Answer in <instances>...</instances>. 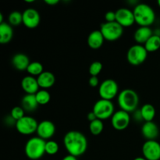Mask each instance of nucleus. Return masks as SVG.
Segmentation results:
<instances>
[{
  "instance_id": "1",
  "label": "nucleus",
  "mask_w": 160,
  "mask_h": 160,
  "mask_svg": "<svg viewBox=\"0 0 160 160\" xmlns=\"http://www.w3.org/2000/svg\"><path fill=\"white\" fill-rule=\"evenodd\" d=\"M88 139L83 133L78 131H70L64 135L63 145L69 155L79 157L88 149Z\"/></svg>"
},
{
  "instance_id": "2",
  "label": "nucleus",
  "mask_w": 160,
  "mask_h": 160,
  "mask_svg": "<svg viewBox=\"0 0 160 160\" xmlns=\"http://www.w3.org/2000/svg\"><path fill=\"white\" fill-rule=\"evenodd\" d=\"M117 102L120 109L131 113L135 112L138 109L139 105V96L137 92L132 89H123L119 93Z\"/></svg>"
},
{
  "instance_id": "3",
  "label": "nucleus",
  "mask_w": 160,
  "mask_h": 160,
  "mask_svg": "<svg viewBox=\"0 0 160 160\" xmlns=\"http://www.w3.org/2000/svg\"><path fill=\"white\" fill-rule=\"evenodd\" d=\"M135 23L139 27H150L156 20L155 11L149 5L138 3L133 9Z\"/></svg>"
},
{
  "instance_id": "4",
  "label": "nucleus",
  "mask_w": 160,
  "mask_h": 160,
  "mask_svg": "<svg viewBox=\"0 0 160 160\" xmlns=\"http://www.w3.org/2000/svg\"><path fill=\"white\" fill-rule=\"evenodd\" d=\"M45 142L46 141L39 137H33L25 144L24 152L28 159L38 160L45 154Z\"/></svg>"
},
{
  "instance_id": "5",
  "label": "nucleus",
  "mask_w": 160,
  "mask_h": 160,
  "mask_svg": "<svg viewBox=\"0 0 160 160\" xmlns=\"http://www.w3.org/2000/svg\"><path fill=\"white\" fill-rule=\"evenodd\" d=\"M100 31L102 34L105 40L115 42L121 38L123 33V28L117 21L105 22L100 27Z\"/></svg>"
},
{
  "instance_id": "6",
  "label": "nucleus",
  "mask_w": 160,
  "mask_h": 160,
  "mask_svg": "<svg viewBox=\"0 0 160 160\" xmlns=\"http://www.w3.org/2000/svg\"><path fill=\"white\" fill-rule=\"evenodd\" d=\"M92 111L95 114L97 119L103 121L112 117L115 112V107L112 101L100 98L94 104Z\"/></svg>"
},
{
  "instance_id": "7",
  "label": "nucleus",
  "mask_w": 160,
  "mask_h": 160,
  "mask_svg": "<svg viewBox=\"0 0 160 160\" xmlns=\"http://www.w3.org/2000/svg\"><path fill=\"white\" fill-rule=\"evenodd\" d=\"M148 53L144 45L136 44L130 47L128 49L127 53V59L131 65L139 66L145 62Z\"/></svg>"
},
{
  "instance_id": "8",
  "label": "nucleus",
  "mask_w": 160,
  "mask_h": 160,
  "mask_svg": "<svg viewBox=\"0 0 160 160\" xmlns=\"http://www.w3.org/2000/svg\"><path fill=\"white\" fill-rule=\"evenodd\" d=\"M98 94L102 99L112 101L119 95V85L117 81L112 79H106L100 84Z\"/></svg>"
},
{
  "instance_id": "9",
  "label": "nucleus",
  "mask_w": 160,
  "mask_h": 160,
  "mask_svg": "<svg viewBox=\"0 0 160 160\" xmlns=\"http://www.w3.org/2000/svg\"><path fill=\"white\" fill-rule=\"evenodd\" d=\"M38 123L34 117L31 116H25L20 120H17L15 128L20 134L23 135H31L37 132Z\"/></svg>"
},
{
  "instance_id": "10",
  "label": "nucleus",
  "mask_w": 160,
  "mask_h": 160,
  "mask_svg": "<svg viewBox=\"0 0 160 160\" xmlns=\"http://www.w3.org/2000/svg\"><path fill=\"white\" fill-rule=\"evenodd\" d=\"M131 123V115L129 112L120 109L116 111L111 117V124L117 131H123L127 129Z\"/></svg>"
},
{
  "instance_id": "11",
  "label": "nucleus",
  "mask_w": 160,
  "mask_h": 160,
  "mask_svg": "<svg viewBox=\"0 0 160 160\" xmlns=\"http://www.w3.org/2000/svg\"><path fill=\"white\" fill-rule=\"evenodd\" d=\"M142 152L147 160H160V144L156 140L146 141L142 145Z\"/></svg>"
},
{
  "instance_id": "12",
  "label": "nucleus",
  "mask_w": 160,
  "mask_h": 160,
  "mask_svg": "<svg viewBox=\"0 0 160 160\" xmlns=\"http://www.w3.org/2000/svg\"><path fill=\"white\" fill-rule=\"evenodd\" d=\"M116 21L123 28L131 27L135 23L134 12L128 8H120L116 11Z\"/></svg>"
},
{
  "instance_id": "13",
  "label": "nucleus",
  "mask_w": 160,
  "mask_h": 160,
  "mask_svg": "<svg viewBox=\"0 0 160 160\" xmlns=\"http://www.w3.org/2000/svg\"><path fill=\"white\" fill-rule=\"evenodd\" d=\"M40 21V14L37 9L28 8L23 12V23L26 28L34 29L38 26Z\"/></svg>"
},
{
  "instance_id": "14",
  "label": "nucleus",
  "mask_w": 160,
  "mask_h": 160,
  "mask_svg": "<svg viewBox=\"0 0 160 160\" xmlns=\"http://www.w3.org/2000/svg\"><path fill=\"white\" fill-rule=\"evenodd\" d=\"M36 133L38 137L45 141H48L56 133V126L50 120H42L38 123Z\"/></svg>"
},
{
  "instance_id": "15",
  "label": "nucleus",
  "mask_w": 160,
  "mask_h": 160,
  "mask_svg": "<svg viewBox=\"0 0 160 160\" xmlns=\"http://www.w3.org/2000/svg\"><path fill=\"white\" fill-rule=\"evenodd\" d=\"M142 134L146 141L156 140L159 134L158 125L154 121L145 122L142 127Z\"/></svg>"
},
{
  "instance_id": "16",
  "label": "nucleus",
  "mask_w": 160,
  "mask_h": 160,
  "mask_svg": "<svg viewBox=\"0 0 160 160\" xmlns=\"http://www.w3.org/2000/svg\"><path fill=\"white\" fill-rule=\"evenodd\" d=\"M21 88L25 93L29 95H35L40 90L37 78L31 75L25 76L22 79Z\"/></svg>"
},
{
  "instance_id": "17",
  "label": "nucleus",
  "mask_w": 160,
  "mask_h": 160,
  "mask_svg": "<svg viewBox=\"0 0 160 160\" xmlns=\"http://www.w3.org/2000/svg\"><path fill=\"white\" fill-rule=\"evenodd\" d=\"M153 31L150 27H139L134 34V41L138 45H144L147 41L153 35Z\"/></svg>"
},
{
  "instance_id": "18",
  "label": "nucleus",
  "mask_w": 160,
  "mask_h": 160,
  "mask_svg": "<svg viewBox=\"0 0 160 160\" xmlns=\"http://www.w3.org/2000/svg\"><path fill=\"white\" fill-rule=\"evenodd\" d=\"M105 38L100 30H95L89 34L88 37V45L92 49H98L102 46Z\"/></svg>"
},
{
  "instance_id": "19",
  "label": "nucleus",
  "mask_w": 160,
  "mask_h": 160,
  "mask_svg": "<svg viewBox=\"0 0 160 160\" xmlns=\"http://www.w3.org/2000/svg\"><path fill=\"white\" fill-rule=\"evenodd\" d=\"M12 64L16 70L19 71L27 70L28 66L31 63L30 59L27 55L23 53H17L12 58Z\"/></svg>"
},
{
  "instance_id": "20",
  "label": "nucleus",
  "mask_w": 160,
  "mask_h": 160,
  "mask_svg": "<svg viewBox=\"0 0 160 160\" xmlns=\"http://www.w3.org/2000/svg\"><path fill=\"white\" fill-rule=\"evenodd\" d=\"M37 80L40 88L47 90L54 85L56 82V77L52 72L44 71L42 74L38 77Z\"/></svg>"
},
{
  "instance_id": "21",
  "label": "nucleus",
  "mask_w": 160,
  "mask_h": 160,
  "mask_svg": "<svg viewBox=\"0 0 160 160\" xmlns=\"http://www.w3.org/2000/svg\"><path fill=\"white\" fill-rule=\"evenodd\" d=\"M13 37V29L9 23H0V43L2 45L8 44Z\"/></svg>"
},
{
  "instance_id": "22",
  "label": "nucleus",
  "mask_w": 160,
  "mask_h": 160,
  "mask_svg": "<svg viewBox=\"0 0 160 160\" xmlns=\"http://www.w3.org/2000/svg\"><path fill=\"white\" fill-rule=\"evenodd\" d=\"M38 106L35 95L26 94L21 100V106L25 112H33L38 109Z\"/></svg>"
},
{
  "instance_id": "23",
  "label": "nucleus",
  "mask_w": 160,
  "mask_h": 160,
  "mask_svg": "<svg viewBox=\"0 0 160 160\" xmlns=\"http://www.w3.org/2000/svg\"><path fill=\"white\" fill-rule=\"evenodd\" d=\"M141 112H142V117L145 122H151L153 121L155 117H156V110L154 106L152 104L147 103V104L143 105L140 109Z\"/></svg>"
},
{
  "instance_id": "24",
  "label": "nucleus",
  "mask_w": 160,
  "mask_h": 160,
  "mask_svg": "<svg viewBox=\"0 0 160 160\" xmlns=\"http://www.w3.org/2000/svg\"><path fill=\"white\" fill-rule=\"evenodd\" d=\"M148 52H155L160 48V37L153 34V35L148 39L144 45Z\"/></svg>"
},
{
  "instance_id": "25",
  "label": "nucleus",
  "mask_w": 160,
  "mask_h": 160,
  "mask_svg": "<svg viewBox=\"0 0 160 160\" xmlns=\"http://www.w3.org/2000/svg\"><path fill=\"white\" fill-rule=\"evenodd\" d=\"M27 72L31 76L34 77V78L37 77L38 78L39 75H41L44 72V67L40 62L34 61V62H31L29 64L28 69H27Z\"/></svg>"
},
{
  "instance_id": "26",
  "label": "nucleus",
  "mask_w": 160,
  "mask_h": 160,
  "mask_svg": "<svg viewBox=\"0 0 160 160\" xmlns=\"http://www.w3.org/2000/svg\"><path fill=\"white\" fill-rule=\"evenodd\" d=\"M36 99L39 106H45L47 105L51 100V95L50 93L45 89H40L37 93L35 94Z\"/></svg>"
},
{
  "instance_id": "27",
  "label": "nucleus",
  "mask_w": 160,
  "mask_h": 160,
  "mask_svg": "<svg viewBox=\"0 0 160 160\" xmlns=\"http://www.w3.org/2000/svg\"><path fill=\"white\" fill-rule=\"evenodd\" d=\"M103 129H104V125L102 120L96 119L89 123V131L92 135H99L103 131Z\"/></svg>"
},
{
  "instance_id": "28",
  "label": "nucleus",
  "mask_w": 160,
  "mask_h": 160,
  "mask_svg": "<svg viewBox=\"0 0 160 160\" xmlns=\"http://www.w3.org/2000/svg\"><path fill=\"white\" fill-rule=\"evenodd\" d=\"M9 23L12 27H17L23 23V12L20 11H12L8 17Z\"/></svg>"
},
{
  "instance_id": "29",
  "label": "nucleus",
  "mask_w": 160,
  "mask_h": 160,
  "mask_svg": "<svg viewBox=\"0 0 160 160\" xmlns=\"http://www.w3.org/2000/svg\"><path fill=\"white\" fill-rule=\"evenodd\" d=\"M59 144L53 140H48L45 142V154L53 156L59 152Z\"/></svg>"
},
{
  "instance_id": "30",
  "label": "nucleus",
  "mask_w": 160,
  "mask_h": 160,
  "mask_svg": "<svg viewBox=\"0 0 160 160\" xmlns=\"http://www.w3.org/2000/svg\"><path fill=\"white\" fill-rule=\"evenodd\" d=\"M102 68L103 66L101 62H99V61H94L93 62L91 63L88 69V71L91 77H98V75L102 70Z\"/></svg>"
},
{
  "instance_id": "31",
  "label": "nucleus",
  "mask_w": 160,
  "mask_h": 160,
  "mask_svg": "<svg viewBox=\"0 0 160 160\" xmlns=\"http://www.w3.org/2000/svg\"><path fill=\"white\" fill-rule=\"evenodd\" d=\"M10 116L16 121H17L26 115H25V110L22 108V106H15L11 109Z\"/></svg>"
},
{
  "instance_id": "32",
  "label": "nucleus",
  "mask_w": 160,
  "mask_h": 160,
  "mask_svg": "<svg viewBox=\"0 0 160 160\" xmlns=\"http://www.w3.org/2000/svg\"><path fill=\"white\" fill-rule=\"evenodd\" d=\"M105 20H106V22L116 21V12H114V11H108L105 14Z\"/></svg>"
},
{
  "instance_id": "33",
  "label": "nucleus",
  "mask_w": 160,
  "mask_h": 160,
  "mask_svg": "<svg viewBox=\"0 0 160 160\" xmlns=\"http://www.w3.org/2000/svg\"><path fill=\"white\" fill-rule=\"evenodd\" d=\"M88 84L92 88H96L98 87V85H100L99 80H98V77H91V78H89Z\"/></svg>"
},
{
  "instance_id": "34",
  "label": "nucleus",
  "mask_w": 160,
  "mask_h": 160,
  "mask_svg": "<svg viewBox=\"0 0 160 160\" xmlns=\"http://www.w3.org/2000/svg\"><path fill=\"white\" fill-rule=\"evenodd\" d=\"M133 119H134L135 121L137 122H141V121H143V117H142V112H141L140 109H137L135 112H133Z\"/></svg>"
},
{
  "instance_id": "35",
  "label": "nucleus",
  "mask_w": 160,
  "mask_h": 160,
  "mask_svg": "<svg viewBox=\"0 0 160 160\" xmlns=\"http://www.w3.org/2000/svg\"><path fill=\"white\" fill-rule=\"evenodd\" d=\"M5 123H6V124L7 125V126H12H12H16V123H17V121H16V120H14L10 115H9L6 117V119H5Z\"/></svg>"
},
{
  "instance_id": "36",
  "label": "nucleus",
  "mask_w": 160,
  "mask_h": 160,
  "mask_svg": "<svg viewBox=\"0 0 160 160\" xmlns=\"http://www.w3.org/2000/svg\"><path fill=\"white\" fill-rule=\"evenodd\" d=\"M87 119L89 122H92V121H94L95 120H96L97 117H96V116H95V114L94 113L93 111H91V112H89L88 113Z\"/></svg>"
},
{
  "instance_id": "37",
  "label": "nucleus",
  "mask_w": 160,
  "mask_h": 160,
  "mask_svg": "<svg viewBox=\"0 0 160 160\" xmlns=\"http://www.w3.org/2000/svg\"><path fill=\"white\" fill-rule=\"evenodd\" d=\"M45 2L48 6H55L59 2V0H45Z\"/></svg>"
},
{
  "instance_id": "38",
  "label": "nucleus",
  "mask_w": 160,
  "mask_h": 160,
  "mask_svg": "<svg viewBox=\"0 0 160 160\" xmlns=\"http://www.w3.org/2000/svg\"><path fill=\"white\" fill-rule=\"evenodd\" d=\"M62 160H78V158L75 157V156H71V155H67L65 157L62 158Z\"/></svg>"
},
{
  "instance_id": "39",
  "label": "nucleus",
  "mask_w": 160,
  "mask_h": 160,
  "mask_svg": "<svg viewBox=\"0 0 160 160\" xmlns=\"http://www.w3.org/2000/svg\"><path fill=\"white\" fill-rule=\"evenodd\" d=\"M154 34H156V35H157V36H159L160 37V29L159 28H158V29L156 30V32L154 33Z\"/></svg>"
},
{
  "instance_id": "40",
  "label": "nucleus",
  "mask_w": 160,
  "mask_h": 160,
  "mask_svg": "<svg viewBox=\"0 0 160 160\" xmlns=\"http://www.w3.org/2000/svg\"><path fill=\"white\" fill-rule=\"evenodd\" d=\"M134 160H147L145 158H144L143 156H139V157H137L135 158Z\"/></svg>"
},
{
  "instance_id": "41",
  "label": "nucleus",
  "mask_w": 160,
  "mask_h": 160,
  "mask_svg": "<svg viewBox=\"0 0 160 160\" xmlns=\"http://www.w3.org/2000/svg\"><path fill=\"white\" fill-rule=\"evenodd\" d=\"M157 3H158V6H159V8H160V0H158Z\"/></svg>"
}]
</instances>
